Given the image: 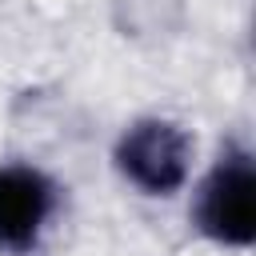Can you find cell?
<instances>
[{"label":"cell","instance_id":"3957f363","mask_svg":"<svg viewBox=\"0 0 256 256\" xmlns=\"http://www.w3.org/2000/svg\"><path fill=\"white\" fill-rule=\"evenodd\" d=\"M56 208V188L28 164H0V252H28Z\"/></svg>","mask_w":256,"mask_h":256},{"label":"cell","instance_id":"6da1fadb","mask_svg":"<svg viewBox=\"0 0 256 256\" xmlns=\"http://www.w3.org/2000/svg\"><path fill=\"white\" fill-rule=\"evenodd\" d=\"M196 224L208 240L248 248L256 236V168L248 148H228L204 176L196 196Z\"/></svg>","mask_w":256,"mask_h":256},{"label":"cell","instance_id":"7a4b0ae2","mask_svg":"<svg viewBox=\"0 0 256 256\" xmlns=\"http://www.w3.org/2000/svg\"><path fill=\"white\" fill-rule=\"evenodd\" d=\"M116 168L148 196H172L192 168V140L180 124L148 116L116 140Z\"/></svg>","mask_w":256,"mask_h":256}]
</instances>
